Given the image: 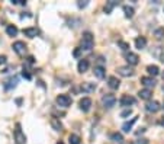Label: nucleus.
<instances>
[{
  "label": "nucleus",
  "mask_w": 164,
  "mask_h": 144,
  "mask_svg": "<svg viewBox=\"0 0 164 144\" xmlns=\"http://www.w3.org/2000/svg\"><path fill=\"white\" fill-rule=\"evenodd\" d=\"M93 45H95L93 33L92 32H84L83 33V38H81V50H84V51H92Z\"/></svg>",
  "instance_id": "1"
},
{
  "label": "nucleus",
  "mask_w": 164,
  "mask_h": 144,
  "mask_svg": "<svg viewBox=\"0 0 164 144\" xmlns=\"http://www.w3.org/2000/svg\"><path fill=\"white\" fill-rule=\"evenodd\" d=\"M13 137H15V141L16 144H25L26 143V135L22 133L21 130V124H16V128L13 131Z\"/></svg>",
  "instance_id": "2"
},
{
  "label": "nucleus",
  "mask_w": 164,
  "mask_h": 144,
  "mask_svg": "<svg viewBox=\"0 0 164 144\" xmlns=\"http://www.w3.org/2000/svg\"><path fill=\"white\" fill-rule=\"evenodd\" d=\"M102 103H103V106H105V108L110 109V108H113V106H115V103H116V98H115L113 95L108 93V95H105V96L102 98Z\"/></svg>",
  "instance_id": "3"
},
{
  "label": "nucleus",
  "mask_w": 164,
  "mask_h": 144,
  "mask_svg": "<svg viewBox=\"0 0 164 144\" xmlns=\"http://www.w3.org/2000/svg\"><path fill=\"white\" fill-rule=\"evenodd\" d=\"M12 48H13V51H15L18 56H25V53H26V44H25L23 41H16V42H13Z\"/></svg>",
  "instance_id": "4"
},
{
  "label": "nucleus",
  "mask_w": 164,
  "mask_h": 144,
  "mask_svg": "<svg viewBox=\"0 0 164 144\" xmlns=\"http://www.w3.org/2000/svg\"><path fill=\"white\" fill-rule=\"evenodd\" d=\"M57 103L63 108H67V106L71 105V98L68 95H58L57 96Z\"/></svg>",
  "instance_id": "5"
},
{
  "label": "nucleus",
  "mask_w": 164,
  "mask_h": 144,
  "mask_svg": "<svg viewBox=\"0 0 164 144\" xmlns=\"http://www.w3.org/2000/svg\"><path fill=\"white\" fill-rule=\"evenodd\" d=\"M116 71L122 77H131V76H134V70L129 66H120V67H118Z\"/></svg>",
  "instance_id": "6"
},
{
  "label": "nucleus",
  "mask_w": 164,
  "mask_h": 144,
  "mask_svg": "<svg viewBox=\"0 0 164 144\" xmlns=\"http://www.w3.org/2000/svg\"><path fill=\"white\" fill-rule=\"evenodd\" d=\"M125 60L128 61V64H129V66H137V64H138V61H140V57L137 56L135 53H131V51H129V53H126V54H125Z\"/></svg>",
  "instance_id": "7"
},
{
  "label": "nucleus",
  "mask_w": 164,
  "mask_h": 144,
  "mask_svg": "<svg viewBox=\"0 0 164 144\" xmlns=\"http://www.w3.org/2000/svg\"><path fill=\"white\" fill-rule=\"evenodd\" d=\"M78 105H80V109L83 112H89L90 108H92V99L90 98H83V99H80Z\"/></svg>",
  "instance_id": "8"
},
{
  "label": "nucleus",
  "mask_w": 164,
  "mask_h": 144,
  "mask_svg": "<svg viewBox=\"0 0 164 144\" xmlns=\"http://www.w3.org/2000/svg\"><path fill=\"white\" fill-rule=\"evenodd\" d=\"M120 106H129V105H134L135 103V98H132L129 95H123L119 100Z\"/></svg>",
  "instance_id": "9"
},
{
  "label": "nucleus",
  "mask_w": 164,
  "mask_h": 144,
  "mask_svg": "<svg viewBox=\"0 0 164 144\" xmlns=\"http://www.w3.org/2000/svg\"><path fill=\"white\" fill-rule=\"evenodd\" d=\"M160 108H161V106H160V103H158L157 100H150V102L145 105V109L148 112H153V114L154 112H157Z\"/></svg>",
  "instance_id": "10"
},
{
  "label": "nucleus",
  "mask_w": 164,
  "mask_h": 144,
  "mask_svg": "<svg viewBox=\"0 0 164 144\" xmlns=\"http://www.w3.org/2000/svg\"><path fill=\"white\" fill-rule=\"evenodd\" d=\"M81 90H83L84 93H92V92H95V90H96V83L86 82V83H83V85H81Z\"/></svg>",
  "instance_id": "11"
},
{
  "label": "nucleus",
  "mask_w": 164,
  "mask_h": 144,
  "mask_svg": "<svg viewBox=\"0 0 164 144\" xmlns=\"http://www.w3.org/2000/svg\"><path fill=\"white\" fill-rule=\"evenodd\" d=\"M141 83L145 86V89H151L155 86V80H154L153 77H141Z\"/></svg>",
  "instance_id": "12"
},
{
  "label": "nucleus",
  "mask_w": 164,
  "mask_h": 144,
  "mask_svg": "<svg viewBox=\"0 0 164 144\" xmlns=\"http://www.w3.org/2000/svg\"><path fill=\"white\" fill-rule=\"evenodd\" d=\"M23 33H25L26 36H29V38H35V36L39 35V29H38V28H25V29H23Z\"/></svg>",
  "instance_id": "13"
},
{
  "label": "nucleus",
  "mask_w": 164,
  "mask_h": 144,
  "mask_svg": "<svg viewBox=\"0 0 164 144\" xmlns=\"http://www.w3.org/2000/svg\"><path fill=\"white\" fill-rule=\"evenodd\" d=\"M151 95H153V90H151V89H142V90L138 92V96L144 100H148L151 98Z\"/></svg>",
  "instance_id": "14"
},
{
  "label": "nucleus",
  "mask_w": 164,
  "mask_h": 144,
  "mask_svg": "<svg viewBox=\"0 0 164 144\" xmlns=\"http://www.w3.org/2000/svg\"><path fill=\"white\" fill-rule=\"evenodd\" d=\"M137 120H138V117H135V118H132L131 121L123 122V125H122V130H123L125 133H129V131H131V128H132V127H134V124L137 122Z\"/></svg>",
  "instance_id": "15"
},
{
  "label": "nucleus",
  "mask_w": 164,
  "mask_h": 144,
  "mask_svg": "<svg viewBox=\"0 0 164 144\" xmlns=\"http://www.w3.org/2000/svg\"><path fill=\"white\" fill-rule=\"evenodd\" d=\"M16 85H18V77H12V79H9L7 82H4V89L6 90H10V89H15L16 88Z\"/></svg>",
  "instance_id": "16"
},
{
  "label": "nucleus",
  "mask_w": 164,
  "mask_h": 144,
  "mask_svg": "<svg viewBox=\"0 0 164 144\" xmlns=\"http://www.w3.org/2000/svg\"><path fill=\"white\" fill-rule=\"evenodd\" d=\"M77 68H78V71H80V73L87 71V68H89V60H86V58H81V60L78 61V66H77Z\"/></svg>",
  "instance_id": "17"
},
{
  "label": "nucleus",
  "mask_w": 164,
  "mask_h": 144,
  "mask_svg": "<svg viewBox=\"0 0 164 144\" xmlns=\"http://www.w3.org/2000/svg\"><path fill=\"white\" fill-rule=\"evenodd\" d=\"M108 85H109V88L110 89H118L119 88V85H120V82L118 80V77H115V76H110L109 79H108Z\"/></svg>",
  "instance_id": "18"
},
{
  "label": "nucleus",
  "mask_w": 164,
  "mask_h": 144,
  "mask_svg": "<svg viewBox=\"0 0 164 144\" xmlns=\"http://www.w3.org/2000/svg\"><path fill=\"white\" fill-rule=\"evenodd\" d=\"M51 127H52V128H54L55 131H63V124H61V121H60V120H58V118H51Z\"/></svg>",
  "instance_id": "19"
},
{
  "label": "nucleus",
  "mask_w": 164,
  "mask_h": 144,
  "mask_svg": "<svg viewBox=\"0 0 164 144\" xmlns=\"http://www.w3.org/2000/svg\"><path fill=\"white\" fill-rule=\"evenodd\" d=\"M110 140H112V143H116V144H122V143H123V137H122V134H120V133L110 134Z\"/></svg>",
  "instance_id": "20"
},
{
  "label": "nucleus",
  "mask_w": 164,
  "mask_h": 144,
  "mask_svg": "<svg viewBox=\"0 0 164 144\" xmlns=\"http://www.w3.org/2000/svg\"><path fill=\"white\" fill-rule=\"evenodd\" d=\"M145 45H147V39H145L144 36H138V38L135 39V47H137L138 50H144Z\"/></svg>",
  "instance_id": "21"
},
{
  "label": "nucleus",
  "mask_w": 164,
  "mask_h": 144,
  "mask_svg": "<svg viewBox=\"0 0 164 144\" xmlns=\"http://www.w3.org/2000/svg\"><path fill=\"white\" fill-rule=\"evenodd\" d=\"M105 74H106V73H105V67L103 66H96L95 67V76H96L98 79H103L105 77Z\"/></svg>",
  "instance_id": "22"
},
{
  "label": "nucleus",
  "mask_w": 164,
  "mask_h": 144,
  "mask_svg": "<svg viewBox=\"0 0 164 144\" xmlns=\"http://www.w3.org/2000/svg\"><path fill=\"white\" fill-rule=\"evenodd\" d=\"M6 33H7L9 36H16V35H18V28H16L15 25H7V26H6Z\"/></svg>",
  "instance_id": "23"
},
{
  "label": "nucleus",
  "mask_w": 164,
  "mask_h": 144,
  "mask_svg": "<svg viewBox=\"0 0 164 144\" xmlns=\"http://www.w3.org/2000/svg\"><path fill=\"white\" fill-rule=\"evenodd\" d=\"M118 3H119V1H115V0H110V1H108V3H106V6H105V12H106V13H110V12H112V9H113V7H115Z\"/></svg>",
  "instance_id": "24"
},
{
  "label": "nucleus",
  "mask_w": 164,
  "mask_h": 144,
  "mask_svg": "<svg viewBox=\"0 0 164 144\" xmlns=\"http://www.w3.org/2000/svg\"><path fill=\"white\" fill-rule=\"evenodd\" d=\"M147 71H148L150 76H157V74L160 73V68L157 66H148L147 67Z\"/></svg>",
  "instance_id": "25"
},
{
  "label": "nucleus",
  "mask_w": 164,
  "mask_h": 144,
  "mask_svg": "<svg viewBox=\"0 0 164 144\" xmlns=\"http://www.w3.org/2000/svg\"><path fill=\"white\" fill-rule=\"evenodd\" d=\"M80 141H81V138L78 135H76V134H71L68 137V143L70 144H80Z\"/></svg>",
  "instance_id": "26"
},
{
  "label": "nucleus",
  "mask_w": 164,
  "mask_h": 144,
  "mask_svg": "<svg viewBox=\"0 0 164 144\" xmlns=\"http://www.w3.org/2000/svg\"><path fill=\"white\" fill-rule=\"evenodd\" d=\"M154 36H155L157 39H163L164 38V28H157V29L154 31Z\"/></svg>",
  "instance_id": "27"
},
{
  "label": "nucleus",
  "mask_w": 164,
  "mask_h": 144,
  "mask_svg": "<svg viewBox=\"0 0 164 144\" xmlns=\"http://www.w3.org/2000/svg\"><path fill=\"white\" fill-rule=\"evenodd\" d=\"M123 12H125V16H126V18H132V16H134V7L123 6Z\"/></svg>",
  "instance_id": "28"
},
{
  "label": "nucleus",
  "mask_w": 164,
  "mask_h": 144,
  "mask_svg": "<svg viewBox=\"0 0 164 144\" xmlns=\"http://www.w3.org/2000/svg\"><path fill=\"white\" fill-rule=\"evenodd\" d=\"M118 45H119L120 48H122V50H123V51H126V50H129V44H128V42H123V41H119V42H118Z\"/></svg>",
  "instance_id": "29"
},
{
  "label": "nucleus",
  "mask_w": 164,
  "mask_h": 144,
  "mask_svg": "<svg viewBox=\"0 0 164 144\" xmlns=\"http://www.w3.org/2000/svg\"><path fill=\"white\" fill-rule=\"evenodd\" d=\"M131 114H132V109L129 108V109H125V111L120 112V117H122V118H126V117H129Z\"/></svg>",
  "instance_id": "30"
},
{
  "label": "nucleus",
  "mask_w": 164,
  "mask_h": 144,
  "mask_svg": "<svg viewBox=\"0 0 164 144\" xmlns=\"http://www.w3.org/2000/svg\"><path fill=\"white\" fill-rule=\"evenodd\" d=\"M132 144H148V140H147V138H138V140H135Z\"/></svg>",
  "instance_id": "31"
},
{
  "label": "nucleus",
  "mask_w": 164,
  "mask_h": 144,
  "mask_svg": "<svg viewBox=\"0 0 164 144\" xmlns=\"http://www.w3.org/2000/svg\"><path fill=\"white\" fill-rule=\"evenodd\" d=\"M87 4H89L87 1H81V0H80V1H77V6H78L80 9H83V7H86Z\"/></svg>",
  "instance_id": "32"
},
{
  "label": "nucleus",
  "mask_w": 164,
  "mask_h": 144,
  "mask_svg": "<svg viewBox=\"0 0 164 144\" xmlns=\"http://www.w3.org/2000/svg\"><path fill=\"white\" fill-rule=\"evenodd\" d=\"M6 61H7L6 56H0V66H1V64H6Z\"/></svg>",
  "instance_id": "33"
},
{
  "label": "nucleus",
  "mask_w": 164,
  "mask_h": 144,
  "mask_svg": "<svg viewBox=\"0 0 164 144\" xmlns=\"http://www.w3.org/2000/svg\"><path fill=\"white\" fill-rule=\"evenodd\" d=\"M22 76H23V77H25V79H28V80H31V74H29V73H28V71H25V70H23Z\"/></svg>",
  "instance_id": "34"
},
{
  "label": "nucleus",
  "mask_w": 164,
  "mask_h": 144,
  "mask_svg": "<svg viewBox=\"0 0 164 144\" xmlns=\"http://www.w3.org/2000/svg\"><path fill=\"white\" fill-rule=\"evenodd\" d=\"M28 63H29V64H33V63H35V58H33L32 56L28 57Z\"/></svg>",
  "instance_id": "35"
},
{
  "label": "nucleus",
  "mask_w": 164,
  "mask_h": 144,
  "mask_svg": "<svg viewBox=\"0 0 164 144\" xmlns=\"http://www.w3.org/2000/svg\"><path fill=\"white\" fill-rule=\"evenodd\" d=\"M144 131H145V128H140V130H138V131H137V134H138V135H140V134H142V133H144Z\"/></svg>",
  "instance_id": "36"
},
{
  "label": "nucleus",
  "mask_w": 164,
  "mask_h": 144,
  "mask_svg": "<svg viewBox=\"0 0 164 144\" xmlns=\"http://www.w3.org/2000/svg\"><path fill=\"white\" fill-rule=\"evenodd\" d=\"M74 56H76V57L80 56V50H76V51H74Z\"/></svg>",
  "instance_id": "37"
},
{
  "label": "nucleus",
  "mask_w": 164,
  "mask_h": 144,
  "mask_svg": "<svg viewBox=\"0 0 164 144\" xmlns=\"http://www.w3.org/2000/svg\"><path fill=\"white\" fill-rule=\"evenodd\" d=\"M161 125H163V127H164V117H163V118H161Z\"/></svg>",
  "instance_id": "38"
},
{
  "label": "nucleus",
  "mask_w": 164,
  "mask_h": 144,
  "mask_svg": "<svg viewBox=\"0 0 164 144\" xmlns=\"http://www.w3.org/2000/svg\"><path fill=\"white\" fill-rule=\"evenodd\" d=\"M57 144H64V143H61V141H60V143H57Z\"/></svg>",
  "instance_id": "39"
},
{
  "label": "nucleus",
  "mask_w": 164,
  "mask_h": 144,
  "mask_svg": "<svg viewBox=\"0 0 164 144\" xmlns=\"http://www.w3.org/2000/svg\"><path fill=\"white\" fill-rule=\"evenodd\" d=\"M163 79H164V73H163Z\"/></svg>",
  "instance_id": "40"
}]
</instances>
